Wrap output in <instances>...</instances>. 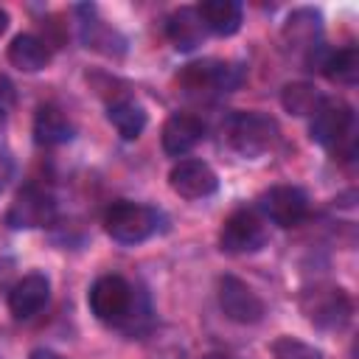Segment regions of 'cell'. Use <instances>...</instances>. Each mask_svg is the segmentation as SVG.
I'll use <instances>...</instances> for the list:
<instances>
[{
    "instance_id": "cell-1",
    "label": "cell",
    "mask_w": 359,
    "mask_h": 359,
    "mask_svg": "<svg viewBox=\"0 0 359 359\" xmlns=\"http://www.w3.org/2000/svg\"><path fill=\"white\" fill-rule=\"evenodd\" d=\"M300 311L323 331H342L351 323L353 300L337 283H314L300 294Z\"/></svg>"
},
{
    "instance_id": "cell-2",
    "label": "cell",
    "mask_w": 359,
    "mask_h": 359,
    "mask_svg": "<svg viewBox=\"0 0 359 359\" xmlns=\"http://www.w3.org/2000/svg\"><path fill=\"white\" fill-rule=\"evenodd\" d=\"M160 227V213L151 205L118 199L104 210V230L118 244H140Z\"/></svg>"
},
{
    "instance_id": "cell-3",
    "label": "cell",
    "mask_w": 359,
    "mask_h": 359,
    "mask_svg": "<svg viewBox=\"0 0 359 359\" xmlns=\"http://www.w3.org/2000/svg\"><path fill=\"white\" fill-rule=\"evenodd\" d=\"M230 146L241 157H261L278 140V123L261 112H236L227 123Z\"/></svg>"
},
{
    "instance_id": "cell-4",
    "label": "cell",
    "mask_w": 359,
    "mask_h": 359,
    "mask_svg": "<svg viewBox=\"0 0 359 359\" xmlns=\"http://www.w3.org/2000/svg\"><path fill=\"white\" fill-rule=\"evenodd\" d=\"M87 303H90V311L95 314V320L121 325L135 306V289L121 275H101L90 286Z\"/></svg>"
},
{
    "instance_id": "cell-5",
    "label": "cell",
    "mask_w": 359,
    "mask_h": 359,
    "mask_svg": "<svg viewBox=\"0 0 359 359\" xmlns=\"http://www.w3.org/2000/svg\"><path fill=\"white\" fill-rule=\"evenodd\" d=\"M264 244H266V224H264L261 213L252 208L233 210L219 230V247L230 255L258 252Z\"/></svg>"
},
{
    "instance_id": "cell-6",
    "label": "cell",
    "mask_w": 359,
    "mask_h": 359,
    "mask_svg": "<svg viewBox=\"0 0 359 359\" xmlns=\"http://www.w3.org/2000/svg\"><path fill=\"white\" fill-rule=\"evenodd\" d=\"M216 297H219V309L224 311V317L238 323V325H255L266 314L264 300L236 275H222L219 278Z\"/></svg>"
},
{
    "instance_id": "cell-7",
    "label": "cell",
    "mask_w": 359,
    "mask_h": 359,
    "mask_svg": "<svg viewBox=\"0 0 359 359\" xmlns=\"http://www.w3.org/2000/svg\"><path fill=\"white\" fill-rule=\"evenodd\" d=\"M56 219V202L50 194H45L39 185H25L17 191L6 224L14 230H31V227H48Z\"/></svg>"
},
{
    "instance_id": "cell-8",
    "label": "cell",
    "mask_w": 359,
    "mask_h": 359,
    "mask_svg": "<svg viewBox=\"0 0 359 359\" xmlns=\"http://www.w3.org/2000/svg\"><path fill=\"white\" fill-rule=\"evenodd\" d=\"M351 126H353V109L339 98H323V104L311 115L309 135L323 149H334L348 137Z\"/></svg>"
},
{
    "instance_id": "cell-9",
    "label": "cell",
    "mask_w": 359,
    "mask_h": 359,
    "mask_svg": "<svg viewBox=\"0 0 359 359\" xmlns=\"http://www.w3.org/2000/svg\"><path fill=\"white\" fill-rule=\"evenodd\" d=\"M264 216L278 227H294L309 213V196L297 185H275L261 196Z\"/></svg>"
},
{
    "instance_id": "cell-10",
    "label": "cell",
    "mask_w": 359,
    "mask_h": 359,
    "mask_svg": "<svg viewBox=\"0 0 359 359\" xmlns=\"http://www.w3.org/2000/svg\"><path fill=\"white\" fill-rule=\"evenodd\" d=\"M238 70L227 62H216V59H205V62H194L182 70L180 84L188 93H227L238 84Z\"/></svg>"
},
{
    "instance_id": "cell-11",
    "label": "cell",
    "mask_w": 359,
    "mask_h": 359,
    "mask_svg": "<svg viewBox=\"0 0 359 359\" xmlns=\"http://www.w3.org/2000/svg\"><path fill=\"white\" fill-rule=\"evenodd\" d=\"M168 185L177 196L182 199H205L210 194H216L219 188V177L216 171L202 163V160H180L171 171H168Z\"/></svg>"
},
{
    "instance_id": "cell-12",
    "label": "cell",
    "mask_w": 359,
    "mask_h": 359,
    "mask_svg": "<svg viewBox=\"0 0 359 359\" xmlns=\"http://www.w3.org/2000/svg\"><path fill=\"white\" fill-rule=\"evenodd\" d=\"M205 135V126L196 115L191 112H174L165 118L163 123V132H160V143H163V151L168 157H182L188 154Z\"/></svg>"
},
{
    "instance_id": "cell-13",
    "label": "cell",
    "mask_w": 359,
    "mask_h": 359,
    "mask_svg": "<svg viewBox=\"0 0 359 359\" xmlns=\"http://www.w3.org/2000/svg\"><path fill=\"white\" fill-rule=\"evenodd\" d=\"M50 297V280L42 275V272H31V275H22L11 292H8V309L17 320H28L34 314H39L45 309Z\"/></svg>"
},
{
    "instance_id": "cell-14",
    "label": "cell",
    "mask_w": 359,
    "mask_h": 359,
    "mask_svg": "<svg viewBox=\"0 0 359 359\" xmlns=\"http://www.w3.org/2000/svg\"><path fill=\"white\" fill-rule=\"evenodd\" d=\"M205 34H208V31H205V25H202V17H199L196 6H180V8L171 11L168 20H165V36H168V42H171L177 50H182V53L199 48L202 39H205Z\"/></svg>"
},
{
    "instance_id": "cell-15",
    "label": "cell",
    "mask_w": 359,
    "mask_h": 359,
    "mask_svg": "<svg viewBox=\"0 0 359 359\" xmlns=\"http://www.w3.org/2000/svg\"><path fill=\"white\" fill-rule=\"evenodd\" d=\"M320 31H323V14L317 8L303 6V8H294L286 17L280 36L294 50H311L317 45V39H320Z\"/></svg>"
},
{
    "instance_id": "cell-16",
    "label": "cell",
    "mask_w": 359,
    "mask_h": 359,
    "mask_svg": "<svg viewBox=\"0 0 359 359\" xmlns=\"http://www.w3.org/2000/svg\"><path fill=\"white\" fill-rule=\"evenodd\" d=\"M205 31L216 34V36H233L241 28V17L244 8L236 0H205L196 6Z\"/></svg>"
},
{
    "instance_id": "cell-17",
    "label": "cell",
    "mask_w": 359,
    "mask_h": 359,
    "mask_svg": "<svg viewBox=\"0 0 359 359\" xmlns=\"http://www.w3.org/2000/svg\"><path fill=\"white\" fill-rule=\"evenodd\" d=\"M8 62L22 73H39L50 62V48L34 34H17L8 45Z\"/></svg>"
},
{
    "instance_id": "cell-18",
    "label": "cell",
    "mask_w": 359,
    "mask_h": 359,
    "mask_svg": "<svg viewBox=\"0 0 359 359\" xmlns=\"http://www.w3.org/2000/svg\"><path fill=\"white\" fill-rule=\"evenodd\" d=\"M34 137H36V143H45V146L67 143V140H73V123L67 121V115L59 107L45 104L34 115Z\"/></svg>"
},
{
    "instance_id": "cell-19",
    "label": "cell",
    "mask_w": 359,
    "mask_h": 359,
    "mask_svg": "<svg viewBox=\"0 0 359 359\" xmlns=\"http://www.w3.org/2000/svg\"><path fill=\"white\" fill-rule=\"evenodd\" d=\"M93 6H87V20H81V42L87 45V48H93V50H101V53H107V56H121L123 53V36L118 34V31H112L107 22H101V20H95L93 17Z\"/></svg>"
},
{
    "instance_id": "cell-20",
    "label": "cell",
    "mask_w": 359,
    "mask_h": 359,
    "mask_svg": "<svg viewBox=\"0 0 359 359\" xmlns=\"http://www.w3.org/2000/svg\"><path fill=\"white\" fill-rule=\"evenodd\" d=\"M317 70L325 73V79L334 81V84H356V79H359V50L353 45H348L342 50H325Z\"/></svg>"
},
{
    "instance_id": "cell-21",
    "label": "cell",
    "mask_w": 359,
    "mask_h": 359,
    "mask_svg": "<svg viewBox=\"0 0 359 359\" xmlns=\"http://www.w3.org/2000/svg\"><path fill=\"white\" fill-rule=\"evenodd\" d=\"M107 118H109V123L115 126V132L123 140H135L146 129V112H143V107L135 104V101H129V98L112 101L107 107Z\"/></svg>"
},
{
    "instance_id": "cell-22",
    "label": "cell",
    "mask_w": 359,
    "mask_h": 359,
    "mask_svg": "<svg viewBox=\"0 0 359 359\" xmlns=\"http://www.w3.org/2000/svg\"><path fill=\"white\" fill-rule=\"evenodd\" d=\"M280 104L289 115H314L317 107L323 104V95L317 93L314 84L309 81H289L283 90H280Z\"/></svg>"
},
{
    "instance_id": "cell-23",
    "label": "cell",
    "mask_w": 359,
    "mask_h": 359,
    "mask_svg": "<svg viewBox=\"0 0 359 359\" xmlns=\"http://www.w3.org/2000/svg\"><path fill=\"white\" fill-rule=\"evenodd\" d=\"M269 351H272V359H323V353L314 345L297 337H278Z\"/></svg>"
},
{
    "instance_id": "cell-24",
    "label": "cell",
    "mask_w": 359,
    "mask_h": 359,
    "mask_svg": "<svg viewBox=\"0 0 359 359\" xmlns=\"http://www.w3.org/2000/svg\"><path fill=\"white\" fill-rule=\"evenodd\" d=\"M28 359H65V356H59L56 351H48V348H34L28 353Z\"/></svg>"
},
{
    "instance_id": "cell-25",
    "label": "cell",
    "mask_w": 359,
    "mask_h": 359,
    "mask_svg": "<svg viewBox=\"0 0 359 359\" xmlns=\"http://www.w3.org/2000/svg\"><path fill=\"white\" fill-rule=\"evenodd\" d=\"M6 28H8V11L0 8V34H6Z\"/></svg>"
},
{
    "instance_id": "cell-26",
    "label": "cell",
    "mask_w": 359,
    "mask_h": 359,
    "mask_svg": "<svg viewBox=\"0 0 359 359\" xmlns=\"http://www.w3.org/2000/svg\"><path fill=\"white\" fill-rule=\"evenodd\" d=\"M208 359H230V356H208Z\"/></svg>"
},
{
    "instance_id": "cell-27",
    "label": "cell",
    "mask_w": 359,
    "mask_h": 359,
    "mask_svg": "<svg viewBox=\"0 0 359 359\" xmlns=\"http://www.w3.org/2000/svg\"><path fill=\"white\" fill-rule=\"evenodd\" d=\"M0 121H3V109H0Z\"/></svg>"
}]
</instances>
